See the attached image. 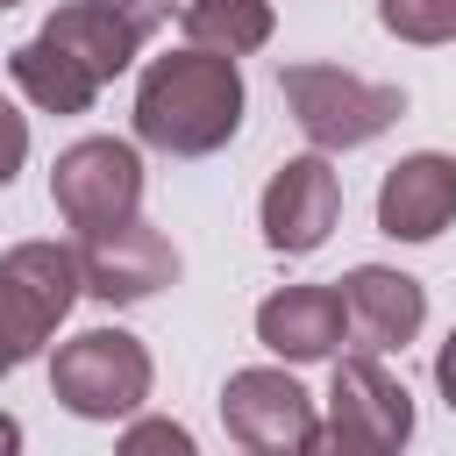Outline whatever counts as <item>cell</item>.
Listing matches in <instances>:
<instances>
[{
	"label": "cell",
	"instance_id": "6da1fadb",
	"mask_svg": "<svg viewBox=\"0 0 456 456\" xmlns=\"http://www.w3.org/2000/svg\"><path fill=\"white\" fill-rule=\"evenodd\" d=\"M242 128V71L221 50H171L135 86V135L164 157H214Z\"/></svg>",
	"mask_w": 456,
	"mask_h": 456
},
{
	"label": "cell",
	"instance_id": "7a4b0ae2",
	"mask_svg": "<svg viewBox=\"0 0 456 456\" xmlns=\"http://www.w3.org/2000/svg\"><path fill=\"white\" fill-rule=\"evenodd\" d=\"M278 93H285V107H292V121H299V135L314 150H363V142H378L406 114L399 86L356 78L342 64H285Z\"/></svg>",
	"mask_w": 456,
	"mask_h": 456
},
{
	"label": "cell",
	"instance_id": "3957f363",
	"mask_svg": "<svg viewBox=\"0 0 456 456\" xmlns=\"http://www.w3.org/2000/svg\"><path fill=\"white\" fill-rule=\"evenodd\" d=\"M413 435V399L378 356H342L328 378V420L306 456H399Z\"/></svg>",
	"mask_w": 456,
	"mask_h": 456
},
{
	"label": "cell",
	"instance_id": "277c9868",
	"mask_svg": "<svg viewBox=\"0 0 456 456\" xmlns=\"http://www.w3.org/2000/svg\"><path fill=\"white\" fill-rule=\"evenodd\" d=\"M78 292H86L78 249H64V242H14L0 256V363L7 370L28 363L57 335V321L71 314Z\"/></svg>",
	"mask_w": 456,
	"mask_h": 456
},
{
	"label": "cell",
	"instance_id": "5b68a950",
	"mask_svg": "<svg viewBox=\"0 0 456 456\" xmlns=\"http://www.w3.org/2000/svg\"><path fill=\"white\" fill-rule=\"evenodd\" d=\"M50 392L78 420H128L150 399V349L128 328H86V335L57 342Z\"/></svg>",
	"mask_w": 456,
	"mask_h": 456
},
{
	"label": "cell",
	"instance_id": "8992f818",
	"mask_svg": "<svg viewBox=\"0 0 456 456\" xmlns=\"http://www.w3.org/2000/svg\"><path fill=\"white\" fill-rule=\"evenodd\" d=\"M50 200H57V214H64V228H78V235L121 228V221H135V207H142V157H135L121 135H86V142L57 150V164H50Z\"/></svg>",
	"mask_w": 456,
	"mask_h": 456
},
{
	"label": "cell",
	"instance_id": "52a82bcc",
	"mask_svg": "<svg viewBox=\"0 0 456 456\" xmlns=\"http://www.w3.org/2000/svg\"><path fill=\"white\" fill-rule=\"evenodd\" d=\"M221 428L249 449V456H306L314 442V392L285 370H235L221 385Z\"/></svg>",
	"mask_w": 456,
	"mask_h": 456
},
{
	"label": "cell",
	"instance_id": "ba28073f",
	"mask_svg": "<svg viewBox=\"0 0 456 456\" xmlns=\"http://www.w3.org/2000/svg\"><path fill=\"white\" fill-rule=\"evenodd\" d=\"M78 278H86L93 299H107V306H135V299H150V292H164V285L178 278V249H171L150 221H121V228L86 235V249H78Z\"/></svg>",
	"mask_w": 456,
	"mask_h": 456
},
{
	"label": "cell",
	"instance_id": "9c48e42d",
	"mask_svg": "<svg viewBox=\"0 0 456 456\" xmlns=\"http://www.w3.org/2000/svg\"><path fill=\"white\" fill-rule=\"evenodd\" d=\"M342 214V178L328 171V157H285L264 185V242L278 256H306L328 242Z\"/></svg>",
	"mask_w": 456,
	"mask_h": 456
},
{
	"label": "cell",
	"instance_id": "30bf717a",
	"mask_svg": "<svg viewBox=\"0 0 456 456\" xmlns=\"http://www.w3.org/2000/svg\"><path fill=\"white\" fill-rule=\"evenodd\" d=\"M342 314H349V342L363 356H385V349H406L428 321V292L420 278L406 271H385V264H356L342 278Z\"/></svg>",
	"mask_w": 456,
	"mask_h": 456
},
{
	"label": "cell",
	"instance_id": "8fae6325",
	"mask_svg": "<svg viewBox=\"0 0 456 456\" xmlns=\"http://www.w3.org/2000/svg\"><path fill=\"white\" fill-rule=\"evenodd\" d=\"M449 221H456V164L442 150L399 157L378 185V228L392 242H435Z\"/></svg>",
	"mask_w": 456,
	"mask_h": 456
},
{
	"label": "cell",
	"instance_id": "7c38bea8",
	"mask_svg": "<svg viewBox=\"0 0 456 456\" xmlns=\"http://www.w3.org/2000/svg\"><path fill=\"white\" fill-rule=\"evenodd\" d=\"M342 335H349V314L335 285H285L256 306V342L285 363H321L342 349Z\"/></svg>",
	"mask_w": 456,
	"mask_h": 456
},
{
	"label": "cell",
	"instance_id": "4fadbf2b",
	"mask_svg": "<svg viewBox=\"0 0 456 456\" xmlns=\"http://www.w3.org/2000/svg\"><path fill=\"white\" fill-rule=\"evenodd\" d=\"M43 36H50L57 50H71L100 86L121 78V71L135 64V50H142V36H135L107 0H71V7H57V14L43 21Z\"/></svg>",
	"mask_w": 456,
	"mask_h": 456
},
{
	"label": "cell",
	"instance_id": "5bb4252c",
	"mask_svg": "<svg viewBox=\"0 0 456 456\" xmlns=\"http://www.w3.org/2000/svg\"><path fill=\"white\" fill-rule=\"evenodd\" d=\"M7 78H14V86L43 107V114H86V107L100 100V78H93L71 50H57L43 28H36V36L7 57Z\"/></svg>",
	"mask_w": 456,
	"mask_h": 456
},
{
	"label": "cell",
	"instance_id": "9a60e30c",
	"mask_svg": "<svg viewBox=\"0 0 456 456\" xmlns=\"http://www.w3.org/2000/svg\"><path fill=\"white\" fill-rule=\"evenodd\" d=\"M185 21V43L192 50H221V57H242V50H264L271 43V0H192L178 7Z\"/></svg>",
	"mask_w": 456,
	"mask_h": 456
},
{
	"label": "cell",
	"instance_id": "2e32d148",
	"mask_svg": "<svg viewBox=\"0 0 456 456\" xmlns=\"http://www.w3.org/2000/svg\"><path fill=\"white\" fill-rule=\"evenodd\" d=\"M378 21L399 43H456V0H378Z\"/></svg>",
	"mask_w": 456,
	"mask_h": 456
},
{
	"label": "cell",
	"instance_id": "e0dca14e",
	"mask_svg": "<svg viewBox=\"0 0 456 456\" xmlns=\"http://www.w3.org/2000/svg\"><path fill=\"white\" fill-rule=\"evenodd\" d=\"M114 456H200V449H192V435H185L178 420L142 413V420H128V435H121V449H114Z\"/></svg>",
	"mask_w": 456,
	"mask_h": 456
},
{
	"label": "cell",
	"instance_id": "ac0fdd59",
	"mask_svg": "<svg viewBox=\"0 0 456 456\" xmlns=\"http://www.w3.org/2000/svg\"><path fill=\"white\" fill-rule=\"evenodd\" d=\"M21 157H28V121H21V114L0 100V185L21 171Z\"/></svg>",
	"mask_w": 456,
	"mask_h": 456
},
{
	"label": "cell",
	"instance_id": "d6986e66",
	"mask_svg": "<svg viewBox=\"0 0 456 456\" xmlns=\"http://www.w3.org/2000/svg\"><path fill=\"white\" fill-rule=\"evenodd\" d=\"M107 7H114V14H121L135 36H142V43H150V36L164 28V14H171V0H107Z\"/></svg>",
	"mask_w": 456,
	"mask_h": 456
},
{
	"label": "cell",
	"instance_id": "ffe728a7",
	"mask_svg": "<svg viewBox=\"0 0 456 456\" xmlns=\"http://www.w3.org/2000/svg\"><path fill=\"white\" fill-rule=\"evenodd\" d=\"M435 385H442V399L456 406V335H449V342L435 349Z\"/></svg>",
	"mask_w": 456,
	"mask_h": 456
},
{
	"label": "cell",
	"instance_id": "44dd1931",
	"mask_svg": "<svg viewBox=\"0 0 456 456\" xmlns=\"http://www.w3.org/2000/svg\"><path fill=\"white\" fill-rule=\"evenodd\" d=\"M0 456H21V420L0 413Z\"/></svg>",
	"mask_w": 456,
	"mask_h": 456
},
{
	"label": "cell",
	"instance_id": "7402d4cb",
	"mask_svg": "<svg viewBox=\"0 0 456 456\" xmlns=\"http://www.w3.org/2000/svg\"><path fill=\"white\" fill-rule=\"evenodd\" d=\"M7 7H21V0H0V14H7Z\"/></svg>",
	"mask_w": 456,
	"mask_h": 456
},
{
	"label": "cell",
	"instance_id": "603a6c76",
	"mask_svg": "<svg viewBox=\"0 0 456 456\" xmlns=\"http://www.w3.org/2000/svg\"><path fill=\"white\" fill-rule=\"evenodd\" d=\"M171 7H192V0H171Z\"/></svg>",
	"mask_w": 456,
	"mask_h": 456
},
{
	"label": "cell",
	"instance_id": "cb8c5ba5",
	"mask_svg": "<svg viewBox=\"0 0 456 456\" xmlns=\"http://www.w3.org/2000/svg\"><path fill=\"white\" fill-rule=\"evenodd\" d=\"M242 456H249V449H242Z\"/></svg>",
	"mask_w": 456,
	"mask_h": 456
},
{
	"label": "cell",
	"instance_id": "d4e9b609",
	"mask_svg": "<svg viewBox=\"0 0 456 456\" xmlns=\"http://www.w3.org/2000/svg\"><path fill=\"white\" fill-rule=\"evenodd\" d=\"M0 370H7V363H0Z\"/></svg>",
	"mask_w": 456,
	"mask_h": 456
}]
</instances>
